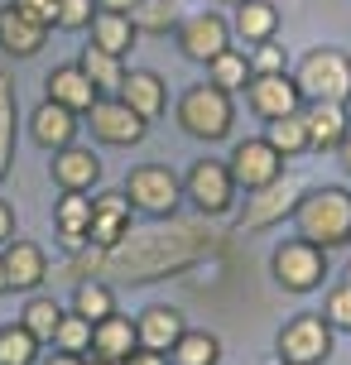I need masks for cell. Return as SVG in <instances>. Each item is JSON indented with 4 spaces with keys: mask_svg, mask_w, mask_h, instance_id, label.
I'll use <instances>...</instances> for the list:
<instances>
[{
    "mask_svg": "<svg viewBox=\"0 0 351 365\" xmlns=\"http://www.w3.org/2000/svg\"><path fill=\"white\" fill-rule=\"evenodd\" d=\"M54 226H58V240H63L68 255L87 250V245H92V240H87V231H92V197H87V192H63V197L54 202Z\"/></svg>",
    "mask_w": 351,
    "mask_h": 365,
    "instance_id": "21",
    "label": "cell"
},
{
    "mask_svg": "<svg viewBox=\"0 0 351 365\" xmlns=\"http://www.w3.org/2000/svg\"><path fill=\"white\" fill-rule=\"evenodd\" d=\"M347 279H351V264H347Z\"/></svg>",
    "mask_w": 351,
    "mask_h": 365,
    "instance_id": "50",
    "label": "cell"
},
{
    "mask_svg": "<svg viewBox=\"0 0 351 365\" xmlns=\"http://www.w3.org/2000/svg\"><path fill=\"white\" fill-rule=\"evenodd\" d=\"M49 173H54L58 192H92L96 182H101V159L87 145H68V149H54Z\"/></svg>",
    "mask_w": 351,
    "mask_h": 365,
    "instance_id": "17",
    "label": "cell"
},
{
    "mask_svg": "<svg viewBox=\"0 0 351 365\" xmlns=\"http://www.w3.org/2000/svg\"><path fill=\"white\" fill-rule=\"evenodd\" d=\"M0 293H10V284H5V264H0Z\"/></svg>",
    "mask_w": 351,
    "mask_h": 365,
    "instance_id": "46",
    "label": "cell"
},
{
    "mask_svg": "<svg viewBox=\"0 0 351 365\" xmlns=\"http://www.w3.org/2000/svg\"><path fill=\"white\" fill-rule=\"evenodd\" d=\"M44 43H49V29H44V24L24 19L19 10H0V53H10V58H34Z\"/></svg>",
    "mask_w": 351,
    "mask_h": 365,
    "instance_id": "25",
    "label": "cell"
},
{
    "mask_svg": "<svg viewBox=\"0 0 351 365\" xmlns=\"http://www.w3.org/2000/svg\"><path fill=\"white\" fill-rule=\"evenodd\" d=\"M168 361L173 365H222V341H217L212 331L188 327L183 336H178V346L168 351Z\"/></svg>",
    "mask_w": 351,
    "mask_h": 365,
    "instance_id": "31",
    "label": "cell"
},
{
    "mask_svg": "<svg viewBox=\"0 0 351 365\" xmlns=\"http://www.w3.org/2000/svg\"><path fill=\"white\" fill-rule=\"evenodd\" d=\"M92 365H111V361H92Z\"/></svg>",
    "mask_w": 351,
    "mask_h": 365,
    "instance_id": "48",
    "label": "cell"
},
{
    "mask_svg": "<svg viewBox=\"0 0 351 365\" xmlns=\"http://www.w3.org/2000/svg\"><path fill=\"white\" fill-rule=\"evenodd\" d=\"M245 106L255 110L260 120H279V115L303 110V91H298L294 73H260L245 87Z\"/></svg>",
    "mask_w": 351,
    "mask_h": 365,
    "instance_id": "13",
    "label": "cell"
},
{
    "mask_svg": "<svg viewBox=\"0 0 351 365\" xmlns=\"http://www.w3.org/2000/svg\"><path fill=\"white\" fill-rule=\"evenodd\" d=\"M96 5H101V10H121V15H130L140 0H96Z\"/></svg>",
    "mask_w": 351,
    "mask_h": 365,
    "instance_id": "45",
    "label": "cell"
},
{
    "mask_svg": "<svg viewBox=\"0 0 351 365\" xmlns=\"http://www.w3.org/2000/svg\"><path fill=\"white\" fill-rule=\"evenodd\" d=\"M270 274H275L279 289L313 293V289H322V279H327V250L313 245V240H303V236H294V240H284V245H275Z\"/></svg>",
    "mask_w": 351,
    "mask_h": 365,
    "instance_id": "7",
    "label": "cell"
},
{
    "mask_svg": "<svg viewBox=\"0 0 351 365\" xmlns=\"http://www.w3.org/2000/svg\"><path fill=\"white\" fill-rule=\"evenodd\" d=\"M217 250V231L207 226V217L193 221H173L168 217L159 231H145V236H126L116 245H87L68 255L63 274L82 284V279H121V284H154V279H168V274H183L193 264H203L207 255Z\"/></svg>",
    "mask_w": 351,
    "mask_h": 365,
    "instance_id": "1",
    "label": "cell"
},
{
    "mask_svg": "<svg viewBox=\"0 0 351 365\" xmlns=\"http://www.w3.org/2000/svg\"><path fill=\"white\" fill-rule=\"evenodd\" d=\"M77 68L92 77V87L101 91V96H121V87H126V58L106 53V48H96V43H87L82 48V58H77Z\"/></svg>",
    "mask_w": 351,
    "mask_h": 365,
    "instance_id": "27",
    "label": "cell"
},
{
    "mask_svg": "<svg viewBox=\"0 0 351 365\" xmlns=\"http://www.w3.org/2000/svg\"><path fill=\"white\" fill-rule=\"evenodd\" d=\"M173 120L183 135L193 140H207V145H217L231 135L236 125V106H231V91L212 87V82H198V87H188L178 96V110H173Z\"/></svg>",
    "mask_w": 351,
    "mask_h": 365,
    "instance_id": "3",
    "label": "cell"
},
{
    "mask_svg": "<svg viewBox=\"0 0 351 365\" xmlns=\"http://www.w3.org/2000/svg\"><path fill=\"white\" fill-rule=\"evenodd\" d=\"M303 125L313 154H337V145L351 135V110L347 101H303Z\"/></svg>",
    "mask_w": 351,
    "mask_h": 365,
    "instance_id": "15",
    "label": "cell"
},
{
    "mask_svg": "<svg viewBox=\"0 0 351 365\" xmlns=\"http://www.w3.org/2000/svg\"><path fill=\"white\" fill-rule=\"evenodd\" d=\"M178 53L188 58V63H212L217 53H226L231 48V24H226L217 10H203V15H188V19H178Z\"/></svg>",
    "mask_w": 351,
    "mask_h": 365,
    "instance_id": "11",
    "label": "cell"
},
{
    "mask_svg": "<svg viewBox=\"0 0 351 365\" xmlns=\"http://www.w3.org/2000/svg\"><path fill=\"white\" fill-rule=\"evenodd\" d=\"M183 331H188V322H183V312L173 308V303H154V308H145L140 317H135L140 351H159V356H168V351L178 346Z\"/></svg>",
    "mask_w": 351,
    "mask_h": 365,
    "instance_id": "19",
    "label": "cell"
},
{
    "mask_svg": "<svg viewBox=\"0 0 351 365\" xmlns=\"http://www.w3.org/2000/svg\"><path fill=\"white\" fill-rule=\"evenodd\" d=\"M77 120H82L77 110H68V106H58V101L44 96V101L29 110V140H34L39 149H49V154H54V149H68V145H77V130H82Z\"/></svg>",
    "mask_w": 351,
    "mask_h": 365,
    "instance_id": "16",
    "label": "cell"
},
{
    "mask_svg": "<svg viewBox=\"0 0 351 365\" xmlns=\"http://www.w3.org/2000/svg\"><path fill=\"white\" fill-rule=\"evenodd\" d=\"M87 34H92L96 48H106V53H116V58H126L130 48H135V38H140L135 24H130V15H121V10H101V5H96Z\"/></svg>",
    "mask_w": 351,
    "mask_h": 365,
    "instance_id": "26",
    "label": "cell"
},
{
    "mask_svg": "<svg viewBox=\"0 0 351 365\" xmlns=\"http://www.w3.org/2000/svg\"><path fill=\"white\" fill-rule=\"evenodd\" d=\"M54 346L73 351V356H87V351H92V322L77 317V312H63V322H58V331H54Z\"/></svg>",
    "mask_w": 351,
    "mask_h": 365,
    "instance_id": "36",
    "label": "cell"
},
{
    "mask_svg": "<svg viewBox=\"0 0 351 365\" xmlns=\"http://www.w3.org/2000/svg\"><path fill=\"white\" fill-rule=\"evenodd\" d=\"M265 140L284 154V159H298L308 154V125H303V110L294 115H279V120H265Z\"/></svg>",
    "mask_w": 351,
    "mask_h": 365,
    "instance_id": "30",
    "label": "cell"
},
{
    "mask_svg": "<svg viewBox=\"0 0 351 365\" xmlns=\"http://www.w3.org/2000/svg\"><path fill=\"white\" fill-rule=\"evenodd\" d=\"M96 15V0H58V29L68 34H82Z\"/></svg>",
    "mask_w": 351,
    "mask_h": 365,
    "instance_id": "37",
    "label": "cell"
},
{
    "mask_svg": "<svg viewBox=\"0 0 351 365\" xmlns=\"http://www.w3.org/2000/svg\"><path fill=\"white\" fill-rule=\"evenodd\" d=\"M19 322L34 331L39 341H49L54 346V331H58V322H63V308H58L54 298H44V293H34L29 303H24V312H19Z\"/></svg>",
    "mask_w": 351,
    "mask_h": 365,
    "instance_id": "34",
    "label": "cell"
},
{
    "mask_svg": "<svg viewBox=\"0 0 351 365\" xmlns=\"http://www.w3.org/2000/svg\"><path fill=\"white\" fill-rule=\"evenodd\" d=\"M250 73H289V53H284V48H279L275 38H270V43H255V48H250Z\"/></svg>",
    "mask_w": 351,
    "mask_h": 365,
    "instance_id": "39",
    "label": "cell"
},
{
    "mask_svg": "<svg viewBox=\"0 0 351 365\" xmlns=\"http://www.w3.org/2000/svg\"><path fill=\"white\" fill-rule=\"evenodd\" d=\"M298 197H303V178L279 173L275 182L245 192V207L236 212V231H270V226H279L284 217H294Z\"/></svg>",
    "mask_w": 351,
    "mask_h": 365,
    "instance_id": "9",
    "label": "cell"
},
{
    "mask_svg": "<svg viewBox=\"0 0 351 365\" xmlns=\"http://www.w3.org/2000/svg\"><path fill=\"white\" fill-rule=\"evenodd\" d=\"M231 34L240 43H270L279 34V5L275 0H240L236 5V19H231Z\"/></svg>",
    "mask_w": 351,
    "mask_h": 365,
    "instance_id": "24",
    "label": "cell"
},
{
    "mask_svg": "<svg viewBox=\"0 0 351 365\" xmlns=\"http://www.w3.org/2000/svg\"><path fill=\"white\" fill-rule=\"evenodd\" d=\"M73 312H77V317H87V322L111 317V312H116L111 284H106V279H82V284H73Z\"/></svg>",
    "mask_w": 351,
    "mask_h": 365,
    "instance_id": "29",
    "label": "cell"
},
{
    "mask_svg": "<svg viewBox=\"0 0 351 365\" xmlns=\"http://www.w3.org/2000/svg\"><path fill=\"white\" fill-rule=\"evenodd\" d=\"M284 154H279L265 135L260 140H240L236 149H231V159H226V168H231V178H236L240 192H255V187H265V182H275L279 173H284Z\"/></svg>",
    "mask_w": 351,
    "mask_h": 365,
    "instance_id": "12",
    "label": "cell"
},
{
    "mask_svg": "<svg viewBox=\"0 0 351 365\" xmlns=\"http://www.w3.org/2000/svg\"><path fill=\"white\" fill-rule=\"evenodd\" d=\"M44 96L58 101V106H68V110H77V115H87L101 101V91L92 87V77L82 73L77 63H63V68H54V73L44 77Z\"/></svg>",
    "mask_w": 351,
    "mask_h": 365,
    "instance_id": "20",
    "label": "cell"
},
{
    "mask_svg": "<svg viewBox=\"0 0 351 365\" xmlns=\"http://www.w3.org/2000/svg\"><path fill=\"white\" fill-rule=\"evenodd\" d=\"M294 231L322 250L351 245V192L347 187H303L294 207Z\"/></svg>",
    "mask_w": 351,
    "mask_h": 365,
    "instance_id": "2",
    "label": "cell"
},
{
    "mask_svg": "<svg viewBox=\"0 0 351 365\" xmlns=\"http://www.w3.org/2000/svg\"><path fill=\"white\" fill-rule=\"evenodd\" d=\"M87 125H92V140H101V145H111V149H130L149 135V120L135 115L121 96H101V101L87 110Z\"/></svg>",
    "mask_w": 351,
    "mask_h": 365,
    "instance_id": "10",
    "label": "cell"
},
{
    "mask_svg": "<svg viewBox=\"0 0 351 365\" xmlns=\"http://www.w3.org/2000/svg\"><path fill=\"white\" fill-rule=\"evenodd\" d=\"M250 58H245V48H226V53H217L212 63H207V82L222 91H245L250 87Z\"/></svg>",
    "mask_w": 351,
    "mask_h": 365,
    "instance_id": "28",
    "label": "cell"
},
{
    "mask_svg": "<svg viewBox=\"0 0 351 365\" xmlns=\"http://www.w3.org/2000/svg\"><path fill=\"white\" fill-rule=\"evenodd\" d=\"M130 217H135V207H130L126 187H116V192H96L92 197V231H87V240L92 245H116V240L130 236Z\"/></svg>",
    "mask_w": 351,
    "mask_h": 365,
    "instance_id": "18",
    "label": "cell"
},
{
    "mask_svg": "<svg viewBox=\"0 0 351 365\" xmlns=\"http://www.w3.org/2000/svg\"><path fill=\"white\" fill-rule=\"evenodd\" d=\"M294 82L303 91V101H351V53H342L332 43L308 48Z\"/></svg>",
    "mask_w": 351,
    "mask_h": 365,
    "instance_id": "4",
    "label": "cell"
},
{
    "mask_svg": "<svg viewBox=\"0 0 351 365\" xmlns=\"http://www.w3.org/2000/svg\"><path fill=\"white\" fill-rule=\"evenodd\" d=\"M10 10H19L24 19H34L44 29H58V0H10Z\"/></svg>",
    "mask_w": 351,
    "mask_h": 365,
    "instance_id": "40",
    "label": "cell"
},
{
    "mask_svg": "<svg viewBox=\"0 0 351 365\" xmlns=\"http://www.w3.org/2000/svg\"><path fill=\"white\" fill-rule=\"evenodd\" d=\"M226 5H240V0H226Z\"/></svg>",
    "mask_w": 351,
    "mask_h": 365,
    "instance_id": "49",
    "label": "cell"
},
{
    "mask_svg": "<svg viewBox=\"0 0 351 365\" xmlns=\"http://www.w3.org/2000/svg\"><path fill=\"white\" fill-rule=\"evenodd\" d=\"M236 178H231V168H226V159H198V164L188 168L183 178V202H193V212L207 221L226 217L231 207H236Z\"/></svg>",
    "mask_w": 351,
    "mask_h": 365,
    "instance_id": "8",
    "label": "cell"
},
{
    "mask_svg": "<svg viewBox=\"0 0 351 365\" xmlns=\"http://www.w3.org/2000/svg\"><path fill=\"white\" fill-rule=\"evenodd\" d=\"M39 346H44V341H39L24 322L0 327V365H34L39 361Z\"/></svg>",
    "mask_w": 351,
    "mask_h": 365,
    "instance_id": "33",
    "label": "cell"
},
{
    "mask_svg": "<svg viewBox=\"0 0 351 365\" xmlns=\"http://www.w3.org/2000/svg\"><path fill=\"white\" fill-rule=\"evenodd\" d=\"M130 351H140V336H135V317H121V312H111V317H101V322H92V361H111V365H126Z\"/></svg>",
    "mask_w": 351,
    "mask_h": 365,
    "instance_id": "22",
    "label": "cell"
},
{
    "mask_svg": "<svg viewBox=\"0 0 351 365\" xmlns=\"http://www.w3.org/2000/svg\"><path fill=\"white\" fill-rule=\"evenodd\" d=\"M44 365H92V361H87V356H73V351H54Z\"/></svg>",
    "mask_w": 351,
    "mask_h": 365,
    "instance_id": "43",
    "label": "cell"
},
{
    "mask_svg": "<svg viewBox=\"0 0 351 365\" xmlns=\"http://www.w3.org/2000/svg\"><path fill=\"white\" fill-rule=\"evenodd\" d=\"M5 240H15V207L0 197V245H5Z\"/></svg>",
    "mask_w": 351,
    "mask_h": 365,
    "instance_id": "41",
    "label": "cell"
},
{
    "mask_svg": "<svg viewBox=\"0 0 351 365\" xmlns=\"http://www.w3.org/2000/svg\"><path fill=\"white\" fill-rule=\"evenodd\" d=\"M10 159H15V82L0 73V182L10 173Z\"/></svg>",
    "mask_w": 351,
    "mask_h": 365,
    "instance_id": "35",
    "label": "cell"
},
{
    "mask_svg": "<svg viewBox=\"0 0 351 365\" xmlns=\"http://www.w3.org/2000/svg\"><path fill=\"white\" fill-rule=\"evenodd\" d=\"M126 197L135 212H145L154 221H168L183 202V182L168 164H135L126 173Z\"/></svg>",
    "mask_w": 351,
    "mask_h": 365,
    "instance_id": "6",
    "label": "cell"
},
{
    "mask_svg": "<svg viewBox=\"0 0 351 365\" xmlns=\"http://www.w3.org/2000/svg\"><path fill=\"white\" fill-rule=\"evenodd\" d=\"M322 317L332 322V331H351V279H347V284H337V289L327 293Z\"/></svg>",
    "mask_w": 351,
    "mask_h": 365,
    "instance_id": "38",
    "label": "cell"
},
{
    "mask_svg": "<svg viewBox=\"0 0 351 365\" xmlns=\"http://www.w3.org/2000/svg\"><path fill=\"white\" fill-rule=\"evenodd\" d=\"M332 322L322 312H294L275 336V351L284 365H327L332 356Z\"/></svg>",
    "mask_w": 351,
    "mask_h": 365,
    "instance_id": "5",
    "label": "cell"
},
{
    "mask_svg": "<svg viewBox=\"0 0 351 365\" xmlns=\"http://www.w3.org/2000/svg\"><path fill=\"white\" fill-rule=\"evenodd\" d=\"M130 24H135V34L164 38V34L178 29V5H168V0H140V5L130 10Z\"/></svg>",
    "mask_w": 351,
    "mask_h": 365,
    "instance_id": "32",
    "label": "cell"
},
{
    "mask_svg": "<svg viewBox=\"0 0 351 365\" xmlns=\"http://www.w3.org/2000/svg\"><path fill=\"white\" fill-rule=\"evenodd\" d=\"M337 164H342V173L351 178V135L342 140V145H337Z\"/></svg>",
    "mask_w": 351,
    "mask_h": 365,
    "instance_id": "44",
    "label": "cell"
},
{
    "mask_svg": "<svg viewBox=\"0 0 351 365\" xmlns=\"http://www.w3.org/2000/svg\"><path fill=\"white\" fill-rule=\"evenodd\" d=\"M126 365H173L168 356H159V351H130Z\"/></svg>",
    "mask_w": 351,
    "mask_h": 365,
    "instance_id": "42",
    "label": "cell"
},
{
    "mask_svg": "<svg viewBox=\"0 0 351 365\" xmlns=\"http://www.w3.org/2000/svg\"><path fill=\"white\" fill-rule=\"evenodd\" d=\"M0 264H5V284L10 293H34L44 279H49V255H44V245L39 240H5V250H0Z\"/></svg>",
    "mask_w": 351,
    "mask_h": 365,
    "instance_id": "14",
    "label": "cell"
},
{
    "mask_svg": "<svg viewBox=\"0 0 351 365\" xmlns=\"http://www.w3.org/2000/svg\"><path fill=\"white\" fill-rule=\"evenodd\" d=\"M168 5H188V0H168Z\"/></svg>",
    "mask_w": 351,
    "mask_h": 365,
    "instance_id": "47",
    "label": "cell"
},
{
    "mask_svg": "<svg viewBox=\"0 0 351 365\" xmlns=\"http://www.w3.org/2000/svg\"><path fill=\"white\" fill-rule=\"evenodd\" d=\"M279 365H284V361H279Z\"/></svg>",
    "mask_w": 351,
    "mask_h": 365,
    "instance_id": "51",
    "label": "cell"
},
{
    "mask_svg": "<svg viewBox=\"0 0 351 365\" xmlns=\"http://www.w3.org/2000/svg\"><path fill=\"white\" fill-rule=\"evenodd\" d=\"M121 101H126L135 115H145V120H159L168 110V87L159 73H149V68H130L126 73V87H121Z\"/></svg>",
    "mask_w": 351,
    "mask_h": 365,
    "instance_id": "23",
    "label": "cell"
}]
</instances>
